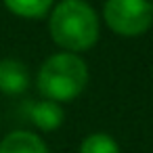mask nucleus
<instances>
[{
  "label": "nucleus",
  "instance_id": "nucleus-9",
  "mask_svg": "<svg viewBox=\"0 0 153 153\" xmlns=\"http://www.w3.org/2000/svg\"><path fill=\"white\" fill-rule=\"evenodd\" d=\"M151 7H153V0H151Z\"/></svg>",
  "mask_w": 153,
  "mask_h": 153
},
{
  "label": "nucleus",
  "instance_id": "nucleus-6",
  "mask_svg": "<svg viewBox=\"0 0 153 153\" xmlns=\"http://www.w3.org/2000/svg\"><path fill=\"white\" fill-rule=\"evenodd\" d=\"M0 153H51V149L38 132L13 130L0 138Z\"/></svg>",
  "mask_w": 153,
  "mask_h": 153
},
{
  "label": "nucleus",
  "instance_id": "nucleus-1",
  "mask_svg": "<svg viewBox=\"0 0 153 153\" xmlns=\"http://www.w3.org/2000/svg\"><path fill=\"white\" fill-rule=\"evenodd\" d=\"M46 17L51 40L65 53L82 55L99 42L101 15L86 0H59Z\"/></svg>",
  "mask_w": 153,
  "mask_h": 153
},
{
  "label": "nucleus",
  "instance_id": "nucleus-5",
  "mask_svg": "<svg viewBox=\"0 0 153 153\" xmlns=\"http://www.w3.org/2000/svg\"><path fill=\"white\" fill-rule=\"evenodd\" d=\"M27 115H30V122L34 124V128L40 130V132H55L65 122L63 105H59L55 101H48V99H40V101L32 103Z\"/></svg>",
  "mask_w": 153,
  "mask_h": 153
},
{
  "label": "nucleus",
  "instance_id": "nucleus-7",
  "mask_svg": "<svg viewBox=\"0 0 153 153\" xmlns=\"http://www.w3.org/2000/svg\"><path fill=\"white\" fill-rule=\"evenodd\" d=\"M57 0H2V4L7 7V11L19 19H27V21H38L44 19L53 4Z\"/></svg>",
  "mask_w": 153,
  "mask_h": 153
},
{
  "label": "nucleus",
  "instance_id": "nucleus-4",
  "mask_svg": "<svg viewBox=\"0 0 153 153\" xmlns=\"http://www.w3.org/2000/svg\"><path fill=\"white\" fill-rule=\"evenodd\" d=\"M32 84L30 69L23 61L15 57L0 59V92L7 97H19L23 94Z\"/></svg>",
  "mask_w": 153,
  "mask_h": 153
},
{
  "label": "nucleus",
  "instance_id": "nucleus-8",
  "mask_svg": "<svg viewBox=\"0 0 153 153\" xmlns=\"http://www.w3.org/2000/svg\"><path fill=\"white\" fill-rule=\"evenodd\" d=\"M78 153H122V149H120V143L111 134L97 130L82 138Z\"/></svg>",
  "mask_w": 153,
  "mask_h": 153
},
{
  "label": "nucleus",
  "instance_id": "nucleus-3",
  "mask_svg": "<svg viewBox=\"0 0 153 153\" xmlns=\"http://www.w3.org/2000/svg\"><path fill=\"white\" fill-rule=\"evenodd\" d=\"M103 23L120 38H140L153 27L151 0H105Z\"/></svg>",
  "mask_w": 153,
  "mask_h": 153
},
{
  "label": "nucleus",
  "instance_id": "nucleus-2",
  "mask_svg": "<svg viewBox=\"0 0 153 153\" xmlns=\"http://www.w3.org/2000/svg\"><path fill=\"white\" fill-rule=\"evenodd\" d=\"M90 82V69L82 55L74 53H53L46 57L36 74V88L42 99L55 101L59 105L76 101Z\"/></svg>",
  "mask_w": 153,
  "mask_h": 153
}]
</instances>
